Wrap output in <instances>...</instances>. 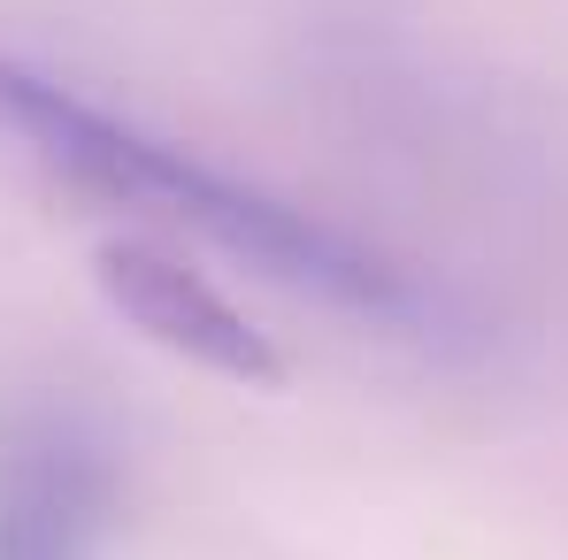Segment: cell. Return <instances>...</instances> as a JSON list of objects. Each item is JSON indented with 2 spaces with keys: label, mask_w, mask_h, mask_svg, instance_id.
Returning a JSON list of instances; mask_svg holds the SVG:
<instances>
[{
  "label": "cell",
  "mask_w": 568,
  "mask_h": 560,
  "mask_svg": "<svg viewBox=\"0 0 568 560\" xmlns=\"http://www.w3.org/2000/svg\"><path fill=\"white\" fill-rule=\"evenodd\" d=\"M93 284L146 346L223 376V384H246V391H284L292 362L277 354V338L246 307H231L185 254H170L154 238H108L93 254Z\"/></svg>",
  "instance_id": "cell-3"
},
{
  "label": "cell",
  "mask_w": 568,
  "mask_h": 560,
  "mask_svg": "<svg viewBox=\"0 0 568 560\" xmlns=\"http://www.w3.org/2000/svg\"><path fill=\"white\" fill-rule=\"evenodd\" d=\"M123 515L115 438L70 399H23L0 422V560H100Z\"/></svg>",
  "instance_id": "cell-2"
},
{
  "label": "cell",
  "mask_w": 568,
  "mask_h": 560,
  "mask_svg": "<svg viewBox=\"0 0 568 560\" xmlns=\"http://www.w3.org/2000/svg\"><path fill=\"white\" fill-rule=\"evenodd\" d=\"M0 139L16 154H31L54 185L108 200V207H139L170 231H192V238L239 254L246 269L292 284V292H315L346 315H369V323H392V330L438 323V292L415 284L399 262H384L377 246L346 238L338 223L292 207L277 192L207 170L200 154L108 115L93 100H78L70 85L39 78L16 54H0Z\"/></svg>",
  "instance_id": "cell-1"
}]
</instances>
